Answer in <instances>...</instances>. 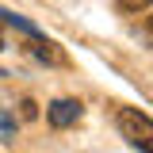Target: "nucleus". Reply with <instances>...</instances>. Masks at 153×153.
<instances>
[{
  "mask_svg": "<svg viewBox=\"0 0 153 153\" xmlns=\"http://www.w3.org/2000/svg\"><path fill=\"white\" fill-rule=\"evenodd\" d=\"M119 130L138 153H153V119L138 107H119Z\"/></svg>",
  "mask_w": 153,
  "mask_h": 153,
  "instance_id": "obj_1",
  "label": "nucleus"
},
{
  "mask_svg": "<svg viewBox=\"0 0 153 153\" xmlns=\"http://www.w3.org/2000/svg\"><path fill=\"white\" fill-rule=\"evenodd\" d=\"M0 50H4V38H0Z\"/></svg>",
  "mask_w": 153,
  "mask_h": 153,
  "instance_id": "obj_8",
  "label": "nucleus"
},
{
  "mask_svg": "<svg viewBox=\"0 0 153 153\" xmlns=\"http://www.w3.org/2000/svg\"><path fill=\"white\" fill-rule=\"evenodd\" d=\"M0 142H16V115L0 107Z\"/></svg>",
  "mask_w": 153,
  "mask_h": 153,
  "instance_id": "obj_4",
  "label": "nucleus"
},
{
  "mask_svg": "<svg viewBox=\"0 0 153 153\" xmlns=\"http://www.w3.org/2000/svg\"><path fill=\"white\" fill-rule=\"evenodd\" d=\"M0 19L4 23H12L16 31H23V35H31V38H42V31H38L31 19H23V16H16V12H8V8H0Z\"/></svg>",
  "mask_w": 153,
  "mask_h": 153,
  "instance_id": "obj_3",
  "label": "nucleus"
},
{
  "mask_svg": "<svg viewBox=\"0 0 153 153\" xmlns=\"http://www.w3.org/2000/svg\"><path fill=\"white\" fill-rule=\"evenodd\" d=\"M80 115H84L80 100H54V103L46 107V119H50V126H57V130L73 126V123L80 119Z\"/></svg>",
  "mask_w": 153,
  "mask_h": 153,
  "instance_id": "obj_2",
  "label": "nucleus"
},
{
  "mask_svg": "<svg viewBox=\"0 0 153 153\" xmlns=\"http://www.w3.org/2000/svg\"><path fill=\"white\" fill-rule=\"evenodd\" d=\"M146 8H153V0H119V12H126V16L146 12Z\"/></svg>",
  "mask_w": 153,
  "mask_h": 153,
  "instance_id": "obj_6",
  "label": "nucleus"
},
{
  "mask_svg": "<svg viewBox=\"0 0 153 153\" xmlns=\"http://www.w3.org/2000/svg\"><path fill=\"white\" fill-rule=\"evenodd\" d=\"M35 115H38V107L31 103V100H23V119H35Z\"/></svg>",
  "mask_w": 153,
  "mask_h": 153,
  "instance_id": "obj_7",
  "label": "nucleus"
},
{
  "mask_svg": "<svg viewBox=\"0 0 153 153\" xmlns=\"http://www.w3.org/2000/svg\"><path fill=\"white\" fill-rule=\"evenodd\" d=\"M35 57H42V61H61V54L54 50V42H42V38L35 42Z\"/></svg>",
  "mask_w": 153,
  "mask_h": 153,
  "instance_id": "obj_5",
  "label": "nucleus"
}]
</instances>
